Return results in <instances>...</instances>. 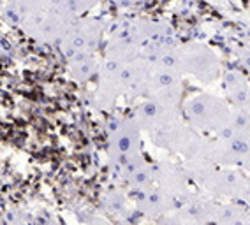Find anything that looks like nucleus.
<instances>
[{
    "instance_id": "1",
    "label": "nucleus",
    "mask_w": 250,
    "mask_h": 225,
    "mask_svg": "<svg viewBox=\"0 0 250 225\" xmlns=\"http://www.w3.org/2000/svg\"><path fill=\"white\" fill-rule=\"evenodd\" d=\"M183 116L187 118L188 125L203 132H217L222 125L229 122L231 109L226 100L215 95L201 94L192 97L183 106Z\"/></svg>"
},
{
    "instance_id": "2",
    "label": "nucleus",
    "mask_w": 250,
    "mask_h": 225,
    "mask_svg": "<svg viewBox=\"0 0 250 225\" xmlns=\"http://www.w3.org/2000/svg\"><path fill=\"white\" fill-rule=\"evenodd\" d=\"M220 60L205 44H190L182 50V72H188L199 81L210 83L220 74Z\"/></svg>"
},
{
    "instance_id": "3",
    "label": "nucleus",
    "mask_w": 250,
    "mask_h": 225,
    "mask_svg": "<svg viewBox=\"0 0 250 225\" xmlns=\"http://www.w3.org/2000/svg\"><path fill=\"white\" fill-rule=\"evenodd\" d=\"M247 183H249V180H245L240 171L224 167V169L217 171L208 190H210L211 194L219 195V197L241 199V195L245 192Z\"/></svg>"
},
{
    "instance_id": "4",
    "label": "nucleus",
    "mask_w": 250,
    "mask_h": 225,
    "mask_svg": "<svg viewBox=\"0 0 250 225\" xmlns=\"http://www.w3.org/2000/svg\"><path fill=\"white\" fill-rule=\"evenodd\" d=\"M222 88L226 92V97H229V95L236 94V92L250 88V85L241 71H238V69H226L222 72Z\"/></svg>"
},
{
    "instance_id": "5",
    "label": "nucleus",
    "mask_w": 250,
    "mask_h": 225,
    "mask_svg": "<svg viewBox=\"0 0 250 225\" xmlns=\"http://www.w3.org/2000/svg\"><path fill=\"white\" fill-rule=\"evenodd\" d=\"M182 85V72L173 69H155L153 71V92L161 88Z\"/></svg>"
},
{
    "instance_id": "6",
    "label": "nucleus",
    "mask_w": 250,
    "mask_h": 225,
    "mask_svg": "<svg viewBox=\"0 0 250 225\" xmlns=\"http://www.w3.org/2000/svg\"><path fill=\"white\" fill-rule=\"evenodd\" d=\"M71 65H72V76L76 77L78 81H86V79H90V77H94L99 71L97 63H95V60L92 58V55L86 56V58L71 62Z\"/></svg>"
},
{
    "instance_id": "7",
    "label": "nucleus",
    "mask_w": 250,
    "mask_h": 225,
    "mask_svg": "<svg viewBox=\"0 0 250 225\" xmlns=\"http://www.w3.org/2000/svg\"><path fill=\"white\" fill-rule=\"evenodd\" d=\"M111 2H115V4L120 5V7H129V5L138 4V0H111Z\"/></svg>"
},
{
    "instance_id": "8",
    "label": "nucleus",
    "mask_w": 250,
    "mask_h": 225,
    "mask_svg": "<svg viewBox=\"0 0 250 225\" xmlns=\"http://www.w3.org/2000/svg\"><path fill=\"white\" fill-rule=\"evenodd\" d=\"M241 199H243V201H245V203L250 206V181H249V183H247L245 192H243V195H241Z\"/></svg>"
}]
</instances>
